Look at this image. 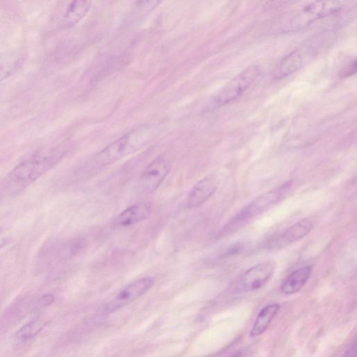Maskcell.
<instances>
[{"label":"cell","instance_id":"obj_1","mask_svg":"<svg viewBox=\"0 0 357 357\" xmlns=\"http://www.w3.org/2000/svg\"><path fill=\"white\" fill-rule=\"evenodd\" d=\"M334 39V33L325 31L306 40L279 62L273 71L274 78L281 79L294 73L328 48Z\"/></svg>","mask_w":357,"mask_h":357},{"label":"cell","instance_id":"obj_2","mask_svg":"<svg viewBox=\"0 0 357 357\" xmlns=\"http://www.w3.org/2000/svg\"><path fill=\"white\" fill-rule=\"evenodd\" d=\"M54 153H36L17 165L8 175L6 185L11 192H17L36 181L54 164Z\"/></svg>","mask_w":357,"mask_h":357},{"label":"cell","instance_id":"obj_3","mask_svg":"<svg viewBox=\"0 0 357 357\" xmlns=\"http://www.w3.org/2000/svg\"><path fill=\"white\" fill-rule=\"evenodd\" d=\"M348 0H315L296 12L280 26L282 33H293L330 16L346 5Z\"/></svg>","mask_w":357,"mask_h":357},{"label":"cell","instance_id":"obj_4","mask_svg":"<svg viewBox=\"0 0 357 357\" xmlns=\"http://www.w3.org/2000/svg\"><path fill=\"white\" fill-rule=\"evenodd\" d=\"M149 132L146 129L133 130L112 142L95 156V165H109L141 149L148 142Z\"/></svg>","mask_w":357,"mask_h":357},{"label":"cell","instance_id":"obj_5","mask_svg":"<svg viewBox=\"0 0 357 357\" xmlns=\"http://www.w3.org/2000/svg\"><path fill=\"white\" fill-rule=\"evenodd\" d=\"M261 68L257 65H251L229 81L213 98L212 108H218L231 102L239 98L259 77Z\"/></svg>","mask_w":357,"mask_h":357},{"label":"cell","instance_id":"obj_6","mask_svg":"<svg viewBox=\"0 0 357 357\" xmlns=\"http://www.w3.org/2000/svg\"><path fill=\"white\" fill-rule=\"evenodd\" d=\"M289 187H291V183L287 182L282 186L266 192L256 198L239 211V213L231 220L229 225L230 226L236 225L238 222L250 219L267 210L282 199Z\"/></svg>","mask_w":357,"mask_h":357},{"label":"cell","instance_id":"obj_7","mask_svg":"<svg viewBox=\"0 0 357 357\" xmlns=\"http://www.w3.org/2000/svg\"><path fill=\"white\" fill-rule=\"evenodd\" d=\"M275 268V262L268 259L259 262L247 269L238 279L237 290L250 292L260 289L271 278Z\"/></svg>","mask_w":357,"mask_h":357},{"label":"cell","instance_id":"obj_8","mask_svg":"<svg viewBox=\"0 0 357 357\" xmlns=\"http://www.w3.org/2000/svg\"><path fill=\"white\" fill-rule=\"evenodd\" d=\"M170 170L168 160L162 155L150 162L142 172L139 183L143 189L153 191L162 183Z\"/></svg>","mask_w":357,"mask_h":357},{"label":"cell","instance_id":"obj_9","mask_svg":"<svg viewBox=\"0 0 357 357\" xmlns=\"http://www.w3.org/2000/svg\"><path fill=\"white\" fill-rule=\"evenodd\" d=\"M153 284L151 278H140L126 287L107 307L109 310H114L135 300L146 292Z\"/></svg>","mask_w":357,"mask_h":357},{"label":"cell","instance_id":"obj_10","mask_svg":"<svg viewBox=\"0 0 357 357\" xmlns=\"http://www.w3.org/2000/svg\"><path fill=\"white\" fill-rule=\"evenodd\" d=\"M216 181L212 176H206L197 182L187 197L189 208L198 207L205 203L215 192Z\"/></svg>","mask_w":357,"mask_h":357},{"label":"cell","instance_id":"obj_11","mask_svg":"<svg viewBox=\"0 0 357 357\" xmlns=\"http://www.w3.org/2000/svg\"><path fill=\"white\" fill-rule=\"evenodd\" d=\"M151 206L148 203L132 205L121 212L115 220V225L127 227L147 219L151 213Z\"/></svg>","mask_w":357,"mask_h":357},{"label":"cell","instance_id":"obj_12","mask_svg":"<svg viewBox=\"0 0 357 357\" xmlns=\"http://www.w3.org/2000/svg\"><path fill=\"white\" fill-rule=\"evenodd\" d=\"M312 268L310 265L300 267L291 272L282 282L281 291L291 295L301 290L309 280Z\"/></svg>","mask_w":357,"mask_h":357},{"label":"cell","instance_id":"obj_13","mask_svg":"<svg viewBox=\"0 0 357 357\" xmlns=\"http://www.w3.org/2000/svg\"><path fill=\"white\" fill-rule=\"evenodd\" d=\"M313 224L311 221L302 220L287 229L280 236L276 239L275 244L284 246L291 244L305 237L312 229Z\"/></svg>","mask_w":357,"mask_h":357},{"label":"cell","instance_id":"obj_14","mask_svg":"<svg viewBox=\"0 0 357 357\" xmlns=\"http://www.w3.org/2000/svg\"><path fill=\"white\" fill-rule=\"evenodd\" d=\"M93 0H72L68 5L64 16L65 26L69 28L77 24L87 14Z\"/></svg>","mask_w":357,"mask_h":357},{"label":"cell","instance_id":"obj_15","mask_svg":"<svg viewBox=\"0 0 357 357\" xmlns=\"http://www.w3.org/2000/svg\"><path fill=\"white\" fill-rule=\"evenodd\" d=\"M279 304H270L259 312L250 332L252 337L261 335L268 328L280 310Z\"/></svg>","mask_w":357,"mask_h":357},{"label":"cell","instance_id":"obj_16","mask_svg":"<svg viewBox=\"0 0 357 357\" xmlns=\"http://www.w3.org/2000/svg\"><path fill=\"white\" fill-rule=\"evenodd\" d=\"M44 324L38 319H33L22 327L16 333V337L21 341H27L36 337L43 329Z\"/></svg>","mask_w":357,"mask_h":357},{"label":"cell","instance_id":"obj_17","mask_svg":"<svg viewBox=\"0 0 357 357\" xmlns=\"http://www.w3.org/2000/svg\"><path fill=\"white\" fill-rule=\"evenodd\" d=\"M164 0H137L134 12L143 17L154 10Z\"/></svg>","mask_w":357,"mask_h":357},{"label":"cell","instance_id":"obj_18","mask_svg":"<svg viewBox=\"0 0 357 357\" xmlns=\"http://www.w3.org/2000/svg\"><path fill=\"white\" fill-rule=\"evenodd\" d=\"M20 64L19 61L0 65V81L10 76Z\"/></svg>","mask_w":357,"mask_h":357},{"label":"cell","instance_id":"obj_19","mask_svg":"<svg viewBox=\"0 0 357 357\" xmlns=\"http://www.w3.org/2000/svg\"><path fill=\"white\" fill-rule=\"evenodd\" d=\"M294 1L295 0H268L264 4V9L266 10H275Z\"/></svg>","mask_w":357,"mask_h":357},{"label":"cell","instance_id":"obj_20","mask_svg":"<svg viewBox=\"0 0 357 357\" xmlns=\"http://www.w3.org/2000/svg\"><path fill=\"white\" fill-rule=\"evenodd\" d=\"M356 71V59H354L353 61L349 62L346 66H344L341 72L340 76L346 77L351 76L354 74Z\"/></svg>","mask_w":357,"mask_h":357},{"label":"cell","instance_id":"obj_21","mask_svg":"<svg viewBox=\"0 0 357 357\" xmlns=\"http://www.w3.org/2000/svg\"><path fill=\"white\" fill-rule=\"evenodd\" d=\"M356 343L354 341L353 343L348 345L344 351V356H356L357 355Z\"/></svg>","mask_w":357,"mask_h":357},{"label":"cell","instance_id":"obj_22","mask_svg":"<svg viewBox=\"0 0 357 357\" xmlns=\"http://www.w3.org/2000/svg\"><path fill=\"white\" fill-rule=\"evenodd\" d=\"M6 242V235L3 231L1 229H0V248L5 245Z\"/></svg>","mask_w":357,"mask_h":357}]
</instances>
